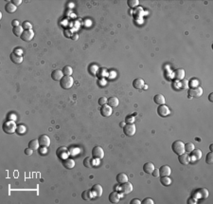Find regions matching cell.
<instances>
[{"label":"cell","mask_w":213,"mask_h":204,"mask_svg":"<svg viewBox=\"0 0 213 204\" xmlns=\"http://www.w3.org/2000/svg\"><path fill=\"white\" fill-rule=\"evenodd\" d=\"M172 151L178 156L183 154V153H185V143L180 140L175 141L174 143H172Z\"/></svg>","instance_id":"obj_1"},{"label":"cell","mask_w":213,"mask_h":204,"mask_svg":"<svg viewBox=\"0 0 213 204\" xmlns=\"http://www.w3.org/2000/svg\"><path fill=\"white\" fill-rule=\"evenodd\" d=\"M16 123L13 121H7L3 124L2 128L3 131L7 134H13L14 132H16Z\"/></svg>","instance_id":"obj_2"},{"label":"cell","mask_w":213,"mask_h":204,"mask_svg":"<svg viewBox=\"0 0 213 204\" xmlns=\"http://www.w3.org/2000/svg\"><path fill=\"white\" fill-rule=\"evenodd\" d=\"M74 84V80L71 76H64L61 80H60V86L64 89H69L72 87Z\"/></svg>","instance_id":"obj_3"},{"label":"cell","mask_w":213,"mask_h":204,"mask_svg":"<svg viewBox=\"0 0 213 204\" xmlns=\"http://www.w3.org/2000/svg\"><path fill=\"white\" fill-rule=\"evenodd\" d=\"M187 94L189 97L198 98L203 94V88L201 86H192L187 90Z\"/></svg>","instance_id":"obj_4"},{"label":"cell","mask_w":213,"mask_h":204,"mask_svg":"<svg viewBox=\"0 0 213 204\" xmlns=\"http://www.w3.org/2000/svg\"><path fill=\"white\" fill-rule=\"evenodd\" d=\"M136 127L133 123H127L123 126V133L128 137H132L135 134Z\"/></svg>","instance_id":"obj_5"},{"label":"cell","mask_w":213,"mask_h":204,"mask_svg":"<svg viewBox=\"0 0 213 204\" xmlns=\"http://www.w3.org/2000/svg\"><path fill=\"white\" fill-rule=\"evenodd\" d=\"M207 197H208V190L206 188H201L194 192L192 197H194L196 200H198V198L204 199V198H207Z\"/></svg>","instance_id":"obj_6"},{"label":"cell","mask_w":213,"mask_h":204,"mask_svg":"<svg viewBox=\"0 0 213 204\" xmlns=\"http://www.w3.org/2000/svg\"><path fill=\"white\" fill-rule=\"evenodd\" d=\"M92 157L96 160H101L104 157V151L101 146H95L92 149Z\"/></svg>","instance_id":"obj_7"},{"label":"cell","mask_w":213,"mask_h":204,"mask_svg":"<svg viewBox=\"0 0 213 204\" xmlns=\"http://www.w3.org/2000/svg\"><path fill=\"white\" fill-rule=\"evenodd\" d=\"M56 155L58 156V158H60V160H64V158H67L68 156H69V151H68V149L66 148V147L62 146V147H60V148L57 149Z\"/></svg>","instance_id":"obj_8"},{"label":"cell","mask_w":213,"mask_h":204,"mask_svg":"<svg viewBox=\"0 0 213 204\" xmlns=\"http://www.w3.org/2000/svg\"><path fill=\"white\" fill-rule=\"evenodd\" d=\"M119 191H120L121 194L124 195H128L130 194L131 192L133 191V184L131 182H124L121 183V186L119 187Z\"/></svg>","instance_id":"obj_9"},{"label":"cell","mask_w":213,"mask_h":204,"mask_svg":"<svg viewBox=\"0 0 213 204\" xmlns=\"http://www.w3.org/2000/svg\"><path fill=\"white\" fill-rule=\"evenodd\" d=\"M170 113V108L167 106H165V104H160V106L157 107V114L162 118H165V117H167V116H169Z\"/></svg>","instance_id":"obj_10"},{"label":"cell","mask_w":213,"mask_h":204,"mask_svg":"<svg viewBox=\"0 0 213 204\" xmlns=\"http://www.w3.org/2000/svg\"><path fill=\"white\" fill-rule=\"evenodd\" d=\"M34 37V32L32 30H24V32L22 33V35L20 36V38L22 39L24 42H30Z\"/></svg>","instance_id":"obj_11"},{"label":"cell","mask_w":213,"mask_h":204,"mask_svg":"<svg viewBox=\"0 0 213 204\" xmlns=\"http://www.w3.org/2000/svg\"><path fill=\"white\" fill-rule=\"evenodd\" d=\"M202 158V151L200 149H193L191 152H190V161H196L199 160Z\"/></svg>","instance_id":"obj_12"},{"label":"cell","mask_w":213,"mask_h":204,"mask_svg":"<svg viewBox=\"0 0 213 204\" xmlns=\"http://www.w3.org/2000/svg\"><path fill=\"white\" fill-rule=\"evenodd\" d=\"M39 143L41 146H45V147H48L50 145V139L47 135H41L38 139Z\"/></svg>","instance_id":"obj_13"},{"label":"cell","mask_w":213,"mask_h":204,"mask_svg":"<svg viewBox=\"0 0 213 204\" xmlns=\"http://www.w3.org/2000/svg\"><path fill=\"white\" fill-rule=\"evenodd\" d=\"M91 192H92L94 197H101V195H102V187H101V185H99V184H95V185L91 188Z\"/></svg>","instance_id":"obj_14"},{"label":"cell","mask_w":213,"mask_h":204,"mask_svg":"<svg viewBox=\"0 0 213 204\" xmlns=\"http://www.w3.org/2000/svg\"><path fill=\"white\" fill-rule=\"evenodd\" d=\"M101 114L102 117H109V116H111V114H112V107L109 106L108 104L101 106Z\"/></svg>","instance_id":"obj_15"},{"label":"cell","mask_w":213,"mask_h":204,"mask_svg":"<svg viewBox=\"0 0 213 204\" xmlns=\"http://www.w3.org/2000/svg\"><path fill=\"white\" fill-rule=\"evenodd\" d=\"M10 59H11V61L12 62L13 64H16V65L21 64L22 62H23V57H22V55L17 54L16 52H12V53H11V55H10Z\"/></svg>","instance_id":"obj_16"},{"label":"cell","mask_w":213,"mask_h":204,"mask_svg":"<svg viewBox=\"0 0 213 204\" xmlns=\"http://www.w3.org/2000/svg\"><path fill=\"white\" fill-rule=\"evenodd\" d=\"M173 76H174V79L177 81H181L185 78V70L183 69H177L174 70L173 72Z\"/></svg>","instance_id":"obj_17"},{"label":"cell","mask_w":213,"mask_h":204,"mask_svg":"<svg viewBox=\"0 0 213 204\" xmlns=\"http://www.w3.org/2000/svg\"><path fill=\"white\" fill-rule=\"evenodd\" d=\"M62 77H64V73L61 69H55L51 72V78L54 81H60Z\"/></svg>","instance_id":"obj_18"},{"label":"cell","mask_w":213,"mask_h":204,"mask_svg":"<svg viewBox=\"0 0 213 204\" xmlns=\"http://www.w3.org/2000/svg\"><path fill=\"white\" fill-rule=\"evenodd\" d=\"M170 173H172V169H170V167L168 166V165L161 166L160 169H159V176H161V177H165V176H170Z\"/></svg>","instance_id":"obj_19"},{"label":"cell","mask_w":213,"mask_h":204,"mask_svg":"<svg viewBox=\"0 0 213 204\" xmlns=\"http://www.w3.org/2000/svg\"><path fill=\"white\" fill-rule=\"evenodd\" d=\"M178 160L179 162L184 164V165H187V164H189L190 162V158H189V156L187 154H185V153H183V154L179 155L178 157Z\"/></svg>","instance_id":"obj_20"},{"label":"cell","mask_w":213,"mask_h":204,"mask_svg":"<svg viewBox=\"0 0 213 204\" xmlns=\"http://www.w3.org/2000/svg\"><path fill=\"white\" fill-rule=\"evenodd\" d=\"M62 165L64 167H65L66 169H72L74 166H75V161H74L72 158H64L62 160Z\"/></svg>","instance_id":"obj_21"},{"label":"cell","mask_w":213,"mask_h":204,"mask_svg":"<svg viewBox=\"0 0 213 204\" xmlns=\"http://www.w3.org/2000/svg\"><path fill=\"white\" fill-rule=\"evenodd\" d=\"M144 80L142 78H136L133 81V86L135 89H140L144 86Z\"/></svg>","instance_id":"obj_22"},{"label":"cell","mask_w":213,"mask_h":204,"mask_svg":"<svg viewBox=\"0 0 213 204\" xmlns=\"http://www.w3.org/2000/svg\"><path fill=\"white\" fill-rule=\"evenodd\" d=\"M153 170H154V165L152 162H147L143 165V171L147 174H152Z\"/></svg>","instance_id":"obj_23"},{"label":"cell","mask_w":213,"mask_h":204,"mask_svg":"<svg viewBox=\"0 0 213 204\" xmlns=\"http://www.w3.org/2000/svg\"><path fill=\"white\" fill-rule=\"evenodd\" d=\"M118 104H119V101H118V99L116 98V97H110V98H108L107 104L109 106H111V107H116V106H118Z\"/></svg>","instance_id":"obj_24"},{"label":"cell","mask_w":213,"mask_h":204,"mask_svg":"<svg viewBox=\"0 0 213 204\" xmlns=\"http://www.w3.org/2000/svg\"><path fill=\"white\" fill-rule=\"evenodd\" d=\"M109 201L111 203H118L119 201V195L118 192H112L109 195Z\"/></svg>","instance_id":"obj_25"},{"label":"cell","mask_w":213,"mask_h":204,"mask_svg":"<svg viewBox=\"0 0 213 204\" xmlns=\"http://www.w3.org/2000/svg\"><path fill=\"white\" fill-rule=\"evenodd\" d=\"M116 181H118V183H124V182H127L128 181V176L125 174V173H119L116 176Z\"/></svg>","instance_id":"obj_26"},{"label":"cell","mask_w":213,"mask_h":204,"mask_svg":"<svg viewBox=\"0 0 213 204\" xmlns=\"http://www.w3.org/2000/svg\"><path fill=\"white\" fill-rule=\"evenodd\" d=\"M16 9H17V7H16L14 4L11 3V2H9V3L6 4V6H5L6 12L9 13H15V12H16Z\"/></svg>","instance_id":"obj_27"},{"label":"cell","mask_w":213,"mask_h":204,"mask_svg":"<svg viewBox=\"0 0 213 204\" xmlns=\"http://www.w3.org/2000/svg\"><path fill=\"white\" fill-rule=\"evenodd\" d=\"M93 197V194L92 192H91V190H85V191L82 192V198L83 200H91Z\"/></svg>","instance_id":"obj_28"},{"label":"cell","mask_w":213,"mask_h":204,"mask_svg":"<svg viewBox=\"0 0 213 204\" xmlns=\"http://www.w3.org/2000/svg\"><path fill=\"white\" fill-rule=\"evenodd\" d=\"M153 101L156 104L160 106V104H164L165 103V97L162 94H156L154 97H153Z\"/></svg>","instance_id":"obj_29"},{"label":"cell","mask_w":213,"mask_h":204,"mask_svg":"<svg viewBox=\"0 0 213 204\" xmlns=\"http://www.w3.org/2000/svg\"><path fill=\"white\" fill-rule=\"evenodd\" d=\"M160 183L163 186H169L170 183H172V180L169 178V176H165V177H161L160 178Z\"/></svg>","instance_id":"obj_30"},{"label":"cell","mask_w":213,"mask_h":204,"mask_svg":"<svg viewBox=\"0 0 213 204\" xmlns=\"http://www.w3.org/2000/svg\"><path fill=\"white\" fill-rule=\"evenodd\" d=\"M12 32L15 36H21L22 33L24 32V29H23L22 26H17L14 27L12 29Z\"/></svg>","instance_id":"obj_31"},{"label":"cell","mask_w":213,"mask_h":204,"mask_svg":"<svg viewBox=\"0 0 213 204\" xmlns=\"http://www.w3.org/2000/svg\"><path fill=\"white\" fill-rule=\"evenodd\" d=\"M39 145H40V143H39V141L38 140H32V141H30V143H28V147H30V148H31L32 150L38 149L39 148Z\"/></svg>","instance_id":"obj_32"},{"label":"cell","mask_w":213,"mask_h":204,"mask_svg":"<svg viewBox=\"0 0 213 204\" xmlns=\"http://www.w3.org/2000/svg\"><path fill=\"white\" fill-rule=\"evenodd\" d=\"M62 71L64 73V76H71V74L73 73V69H72V67L69 66H65L64 67V69H62Z\"/></svg>","instance_id":"obj_33"},{"label":"cell","mask_w":213,"mask_h":204,"mask_svg":"<svg viewBox=\"0 0 213 204\" xmlns=\"http://www.w3.org/2000/svg\"><path fill=\"white\" fill-rule=\"evenodd\" d=\"M83 165L86 167V168H92L93 167V163H92V158L91 157H87L84 158L83 160Z\"/></svg>","instance_id":"obj_34"},{"label":"cell","mask_w":213,"mask_h":204,"mask_svg":"<svg viewBox=\"0 0 213 204\" xmlns=\"http://www.w3.org/2000/svg\"><path fill=\"white\" fill-rule=\"evenodd\" d=\"M26 126L24 125V124H18L16 127V133L19 135H23L26 133Z\"/></svg>","instance_id":"obj_35"},{"label":"cell","mask_w":213,"mask_h":204,"mask_svg":"<svg viewBox=\"0 0 213 204\" xmlns=\"http://www.w3.org/2000/svg\"><path fill=\"white\" fill-rule=\"evenodd\" d=\"M194 148H195V146L192 143H187L185 144V151L187 153H190Z\"/></svg>","instance_id":"obj_36"},{"label":"cell","mask_w":213,"mask_h":204,"mask_svg":"<svg viewBox=\"0 0 213 204\" xmlns=\"http://www.w3.org/2000/svg\"><path fill=\"white\" fill-rule=\"evenodd\" d=\"M127 4L130 8H135L139 4V1L138 0H128Z\"/></svg>","instance_id":"obj_37"},{"label":"cell","mask_w":213,"mask_h":204,"mask_svg":"<svg viewBox=\"0 0 213 204\" xmlns=\"http://www.w3.org/2000/svg\"><path fill=\"white\" fill-rule=\"evenodd\" d=\"M206 163L211 164L213 163V152H209L206 157Z\"/></svg>","instance_id":"obj_38"},{"label":"cell","mask_w":213,"mask_h":204,"mask_svg":"<svg viewBox=\"0 0 213 204\" xmlns=\"http://www.w3.org/2000/svg\"><path fill=\"white\" fill-rule=\"evenodd\" d=\"M22 27L23 29L26 30H31V28H32V25H31L28 21H24L22 24Z\"/></svg>","instance_id":"obj_39"},{"label":"cell","mask_w":213,"mask_h":204,"mask_svg":"<svg viewBox=\"0 0 213 204\" xmlns=\"http://www.w3.org/2000/svg\"><path fill=\"white\" fill-rule=\"evenodd\" d=\"M107 100L108 99L106 97H101L99 99L98 103H99V106H104V104H107Z\"/></svg>","instance_id":"obj_40"},{"label":"cell","mask_w":213,"mask_h":204,"mask_svg":"<svg viewBox=\"0 0 213 204\" xmlns=\"http://www.w3.org/2000/svg\"><path fill=\"white\" fill-rule=\"evenodd\" d=\"M141 203L142 204H153L154 203V201H153L152 198L147 197V198H144V199L141 201Z\"/></svg>","instance_id":"obj_41"},{"label":"cell","mask_w":213,"mask_h":204,"mask_svg":"<svg viewBox=\"0 0 213 204\" xmlns=\"http://www.w3.org/2000/svg\"><path fill=\"white\" fill-rule=\"evenodd\" d=\"M180 82H181L180 85H181V86L183 87V88H187V87H189V82L187 81V80H184V79H183V80H181Z\"/></svg>","instance_id":"obj_42"},{"label":"cell","mask_w":213,"mask_h":204,"mask_svg":"<svg viewBox=\"0 0 213 204\" xmlns=\"http://www.w3.org/2000/svg\"><path fill=\"white\" fill-rule=\"evenodd\" d=\"M39 152H40V154H41V155H45V153L47 152V147H45V146H42V147H40V148H39Z\"/></svg>","instance_id":"obj_43"},{"label":"cell","mask_w":213,"mask_h":204,"mask_svg":"<svg viewBox=\"0 0 213 204\" xmlns=\"http://www.w3.org/2000/svg\"><path fill=\"white\" fill-rule=\"evenodd\" d=\"M32 153H33V150L31 149V148H27V149H25V154L27 155V156H31L32 155Z\"/></svg>","instance_id":"obj_44"},{"label":"cell","mask_w":213,"mask_h":204,"mask_svg":"<svg viewBox=\"0 0 213 204\" xmlns=\"http://www.w3.org/2000/svg\"><path fill=\"white\" fill-rule=\"evenodd\" d=\"M133 116H127L126 117V123H133Z\"/></svg>","instance_id":"obj_45"},{"label":"cell","mask_w":213,"mask_h":204,"mask_svg":"<svg viewBox=\"0 0 213 204\" xmlns=\"http://www.w3.org/2000/svg\"><path fill=\"white\" fill-rule=\"evenodd\" d=\"M195 204V203H197V200L195 199L194 197H190V198H189L187 199V204Z\"/></svg>","instance_id":"obj_46"},{"label":"cell","mask_w":213,"mask_h":204,"mask_svg":"<svg viewBox=\"0 0 213 204\" xmlns=\"http://www.w3.org/2000/svg\"><path fill=\"white\" fill-rule=\"evenodd\" d=\"M11 3L14 4L17 7V6H19V5L22 4V0H12V1H11Z\"/></svg>","instance_id":"obj_47"},{"label":"cell","mask_w":213,"mask_h":204,"mask_svg":"<svg viewBox=\"0 0 213 204\" xmlns=\"http://www.w3.org/2000/svg\"><path fill=\"white\" fill-rule=\"evenodd\" d=\"M152 174H153V177H155V178L159 177V169H155V168H154V170L153 171Z\"/></svg>","instance_id":"obj_48"},{"label":"cell","mask_w":213,"mask_h":204,"mask_svg":"<svg viewBox=\"0 0 213 204\" xmlns=\"http://www.w3.org/2000/svg\"><path fill=\"white\" fill-rule=\"evenodd\" d=\"M131 204H140L141 201L138 199V198H133V199L131 200Z\"/></svg>","instance_id":"obj_49"},{"label":"cell","mask_w":213,"mask_h":204,"mask_svg":"<svg viewBox=\"0 0 213 204\" xmlns=\"http://www.w3.org/2000/svg\"><path fill=\"white\" fill-rule=\"evenodd\" d=\"M70 38L72 39L73 41H76V40H78V39H79V34H78V33H73V34H72V36H71Z\"/></svg>","instance_id":"obj_50"},{"label":"cell","mask_w":213,"mask_h":204,"mask_svg":"<svg viewBox=\"0 0 213 204\" xmlns=\"http://www.w3.org/2000/svg\"><path fill=\"white\" fill-rule=\"evenodd\" d=\"M11 25H12L13 28H14V27H17V26H20L18 20H12V21H11Z\"/></svg>","instance_id":"obj_51"},{"label":"cell","mask_w":213,"mask_h":204,"mask_svg":"<svg viewBox=\"0 0 213 204\" xmlns=\"http://www.w3.org/2000/svg\"><path fill=\"white\" fill-rule=\"evenodd\" d=\"M208 100H209V102H213V93H210V94H209Z\"/></svg>","instance_id":"obj_52"},{"label":"cell","mask_w":213,"mask_h":204,"mask_svg":"<svg viewBox=\"0 0 213 204\" xmlns=\"http://www.w3.org/2000/svg\"><path fill=\"white\" fill-rule=\"evenodd\" d=\"M194 81H192V82H190V86H194V85L197 83L198 84V82H197V80H195V79H193Z\"/></svg>","instance_id":"obj_53"},{"label":"cell","mask_w":213,"mask_h":204,"mask_svg":"<svg viewBox=\"0 0 213 204\" xmlns=\"http://www.w3.org/2000/svg\"><path fill=\"white\" fill-rule=\"evenodd\" d=\"M209 149H210V152H212V150H213V144H210Z\"/></svg>","instance_id":"obj_54"},{"label":"cell","mask_w":213,"mask_h":204,"mask_svg":"<svg viewBox=\"0 0 213 204\" xmlns=\"http://www.w3.org/2000/svg\"><path fill=\"white\" fill-rule=\"evenodd\" d=\"M124 125H125V123H120V126H121V127H123Z\"/></svg>","instance_id":"obj_55"}]
</instances>
